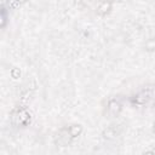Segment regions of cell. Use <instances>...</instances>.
I'll return each mask as SVG.
<instances>
[{
  "instance_id": "obj_1",
  "label": "cell",
  "mask_w": 155,
  "mask_h": 155,
  "mask_svg": "<svg viewBox=\"0 0 155 155\" xmlns=\"http://www.w3.org/2000/svg\"><path fill=\"white\" fill-rule=\"evenodd\" d=\"M153 98V91L151 90H143L134 97H132V103L137 105H143L147 104L150 99Z\"/></svg>"
},
{
  "instance_id": "obj_2",
  "label": "cell",
  "mask_w": 155,
  "mask_h": 155,
  "mask_svg": "<svg viewBox=\"0 0 155 155\" xmlns=\"http://www.w3.org/2000/svg\"><path fill=\"white\" fill-rule=\"evenodd\" d=\"M30 119V115L28 114V111L23 108L17 110V114H13V120L18 124V125H25Z\"/></svg>"
},
{
  "instance_id": "obj_3",
  "label": "cell",
  "mask_w": 155,
  "mask_h": 155,
  "mask_svg": "<svg viewBox=\"0 0 155 155\" xmlns=\"http://www.w3.org/2000/svg\"><path fill=\"white\" fill-rule=\"evenodd\" d=\"M121 103L119 102V101H116V99H111V101H109V103H108V107H107V111H108V114L110 115V116H116V115H119V113L121 111Z\"/></svg>"
},
{
  "instance_id": "obj_4",
  "label": "cell",
  "mask_w": 155,
  "mask_h": 155,
  "mask_svg": "<svg viewBox=\"0 0 155 155\" xmlns=\"http://www.w3.org/2000/svg\"><path fill=\"white\" fill-rule=\"evenodd\" d=\"M120 131H121V127H120L119 125H117V126H116V125L109 126V127H107V128L103 131L102 136H103V138H105V139H113V138H115V137L119 136Z\"/></svg>"
},
{
  "instance_id": "obj_5",
  "label": "cell",
  "mask_w": 155,
  "mask_h": 155,
  "mask_svg": "<svg viewBox=\"0 0 155 155\" xmlns=\"http://www.w3.org/2000/svg\"><path fill=\"white\" fill-rule=\"evenodd\" d=\"M110 10H111V2H110V0H103L98 5V7H97V13L101 15V16H104V15L109 13Z\"/></svg>"
},
{
  "instance_id": "obj_6",
  "label": "cell",
  "mask_w": 155,
  "mask_h": 155,
  "mask_svg": "<svg viewBox=\"0 0 155 155\" xmlns=\"http://www.w3.org/2000/svg\"><path fill=\"white\" fill-rule=\"evenodd\" d=\"M67 131H68L69 137L75 138V137H78V136L81 134V132H82V127H81L80 125H71L69 128H67Z\"/></svg>"
},
{
  "instance_id": "obj_7",
  "label": "cell",
  "mask_w": 155,
  "mask_h": 155,
  "mask_svg": "<svg viewBox=\"0 0 155 155\" xmlns=\"http://www.w3.org/2000/svg\"><path fill=\"white\" fill-rule=\"evenodd\" d=\"M144 48H145L147 51H149V52L155 51V39H149V40L145 42Z\"/></svg>"
},
{
  "instance_id": "obj_8",
  "label": "cell",
  "mask_w": 155,
  "mask_h": 155,
  "mask_svg": "<svg viewBox=\"0 0 155 155\" xmlns=\"http://www.w3.org/2000/svg\"><path fill=\"white\" fill-rule=\"evenodd\" d=\"M27 0H10V6L12 7V8H16V7H18L19 5H22L23 2H25Z\"/></svg>"
},
{
  "instance_id": "obj_9",
  "label": "cell",
  "mask_w": 155,
  "mask_h": 155,
  "mask_svg": "<svg viewBox=\"0 0 155 155\" xmlns=\"http://www.w3.org/2000/svg\"><path fill=\"white\" fill-rule=\"evenodd\" d=\"M153 131H154V133H155V122H154V127H153Z\"/></svg>"
},
{
  "instance_id": "obj_10",
  "label": "cell",
  "mask_w": 155,
  "mask_h": 155,
  "mask_svg": "<svg viewBox=\"0 0 155 155\" xmlns=\"http://www.w3.org/2000/svg\"><path fill=\"white\" fill-rule=\"evenodd\" d=\"M80 1H81V0H75V2H80Z\"/></svg>"
}]
</instances>
